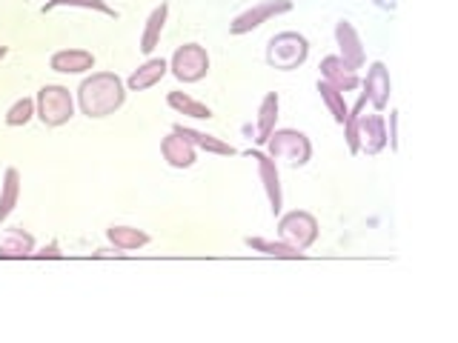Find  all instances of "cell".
<instances>
[{
    "instance_id": "obj_1",
    "label": "cell",
    "mask_w": 458,
    "mask_h": 343,
    "mask_svg": "<svg viewBox=\"0 0 458 343\" xmlns=\"http://www.w3.org/2000/svg\"><path fill=\"white\" fill-rule=\"evenodd\" d=\"M126 100V83L114 71H95L78 86V104L86 118H109Z\"/></svg>"
},
{
    "instance_id": "obj_2",
    "label": "cell",
    "mask_w": 458,
    "mask_h": 343,
    "mask_svg": "<svg viewBox=\"0 0 458 343\" xmlns=\"http://www.w3.org/2000/svg\"><path fill=\"white\" fill-rule=\"evenodd\" d=\"M264 146L272 161H284L293 169L307 166L312 157V143L304 132H298V129H276V132L267 138Z\"/></svg>"
},
{
    "instance_id": "obj_3",
    "label": "cell",
    "mask_w": 458,
    "mask_h": 343,
    "mask_svg": "<svg viewBox=\"0 0 458 343\" xmlns=\"http://www.w3.org/2000/svg\"><path fill=\"white\" fill-rule=\"evenodd\" d=\"M310 57V40L298 32H281L267 43V63L278 71H293Z\"/></svg>"
},
{
    "instance_id": "obj_4",
    "label": "cell",
    "mask_w": 458,
    "mask_h": 343,
    "mask_svg": "<svg viewBox=\"0 0 458 343\" xmlns=\"http://www.w3.org/2000/svg\"><path fill=\"white\" fill-rule=\"evenodd\" d=\"M35 114L43 121V126H64L75 118V100H72L66 86L47 83L35 97Z\"/></svg>"
},
{
    "instance_id": "obj_5",
    "label": "cell",
    "mask_w": 458,
    "mask_h": 343,
    "mask_svg": "<svg viewBox=\"0 0 458 343\" xmlns=\"http://www.w3.org/2000/svg\"><path fill=\"white\" fill-rule=\"evenodd\" d=\"M169 71L181 83H198L209 75V54L200 43H183L169 61Z\"/></svg>"
},
{
    "instance_id": "obj_6",
    "label": "cell",
    "mask_w": 458,
    "mask_h": 343,
    "mask_svg": "<svg viewBox=\"0 0 458 343\" xmlns=\"http://www.w3.org/2000/svg\"><path fill=\"white\" fill-rule=\"evenodd\" d=\"M278 235L281 240H286L290 247L307 252L315 240H318V221L312 218L310 212H286L284 218L278 221Z\"/></svg>"
},
{
    "instance_id": "obj_7",
    "label": "cell",
    "mask_w": 458,
    "mask_h": 343,
    "mask_svg": "<svg viewBox=\"0 0 458 343\" xmlns=\"http://www.w3.org/2000/svg\"><path fill=\"white\" fill-rule=\"evenodd\" d=\"M286 12H293V0H261V4L241 12L238 18L229 23V35H247L252 29L264 26L267 21L278 18V14H286Z\"/></svg>"
},
{
    "instance_id": "obj_8",
    "label": "cell",
    "mask_w": 458,
    "mask_h": 343,
    "mask_svg": "<svg viewBox=\"0 0 458 343\" xmlns=\"http://www.w3.org/2000/svg\"><path fill=\"white\" fill-rule=\"evenodd\" d=\"M250 157L258 163V175H261L264 183V192L269 200V209L272 214H281L284 206V195H281V175H278V163L272 161L267 152H250Z\"/></svg>"
},
{
    "instance_id": "obj_9",
    "label": "cell",
    "mask_w": 458,
    "mask_h": 343,
    "mask_svg": "<svg viewBox=\"0 0 458 343\" xmlns=\"http://www.w3.org/2000/svg\"><path fill=\"white\" fill-rule=\"evenodd\" d=\"M364 95H367V100L378 112L386 109V104H390V95H393V80H390V69H386V63L376 61V63L367 69Z\"/></svg>"
},
{
    "instance_id": "obj_10",
    "label": "cell",
    "mask_w": 458,
    "mask_h": 343,
    "mask_svg": "<svg viewBox=\"0 0 458 343\" xmlns=\"http://www.w3.org/2000/svg\"><path fill=\"white\" fill-rule=\"evenodd\" d=\"M358 149L364 155H378L381 149H386V121L381 114L358 118Z\"/></svg>"
},
{
    "instance_id": "obj_11",
    "label": "cell",
    "mask_w": 458,
    "mask_h": 343,
    "mask_svg": "<svg viewBox=\"0 0 458 343\" xmlns=\"http://www.w3.org/2000/svg\"><path fill=\"white\" fill-rule=\"evenodd\" d=\"M335 43H338V49H341V61L344 63H350L352 69H361L364 66V46H361V38H358L355 32V26L350 21H338L335 23Z\"/></svg>"
},
{
    "instance_id": "obj_12",
    "label": "cell",
    "mask_w": 458,
    "mask_h": 343,
    "mask_svg": "<svg viewBox=\"0 0 458 343\" xmlns=\"http://www.w3.org/2000/svg\"><path fill=\"white\" fill-rule=\"evenodd\" d=\"M321 80L333 83L341 92H352L358 89V83H361L358 80V71L350 63H344L338 54H327L321 61Z\"/></svg>"
},
{
    "instance_id": "obj_13",
    "label": "cell",
    "mask_w": 458,
    "mask_h": 343,
    "mask_svg": "<svg viewBox=\"0 0 458 343\" xmlns=\"http://www.w3.org/2000/svg\"><path fill=\"white\" fill-rule=\"evenodd\" d=\"M161 155H164V161L169 166H175V169H190L195 166L198 161V149L192 146L190 140L175 135V132H169L164 140H161Z\"/></svg>"
},
{
    "instance_id": "obj_14",
    "label": "cell",
    "mask_w": 458,
    "mask_h": 343,
    "mask_svg": "<svg viewBox=\"0 0 458 343\" xmlns=\"http://www.w3.org/2000/svg\"><path fill=\"white\" fill-rule=\"evenodd\" d=\"M35 252V238L26 232V229L14 226V229H6L4 235H0V257L4 261H21V257H32Z\"/></svg>"
},
{
    "instance_id": "obj_15",
    "label": "cell",
    "mask_w": 458,
    "mask_h": 343,
    "mask_svg": "<svg viewBox=\"0 0 458 343\" xmlns=\"http://www.w3.org/2000/svg\"><path fill=\"white\" fill-rule=\"evenodd\" d=\"M49 66L61 75H81V71L95 69V54L86 49H61L52 54Z\"/></svg>"
},
{
    "instance_id": "obj_16",
    "label": "cell",
    "mask_w": 458,
    "mask_h": 343,
    "mask_svg": "<svg viewBox=\"0 0 458 343\" xmlns=\"http://www.w3.org/2000/svg\"><path fill=\"white\" fill-rule=\"evenodd\" d=\"M169 71V61H164V57H149L147 63L138 66L132 75H129L126 86L132 92H143V89H152L155 83H161L164 75Z\"/></svg>"
},
{
    "instance_id": "obj_17",
    "label": "cell",
    "mask_w": 458,
    "mask_h": 343,
    "mask_svg": "<svg viewBox=\"0 0 458 343\" xmlns=\"http://www.w3.org/2000/svg\"><path fill=\"white\" fill-rule=\"evenodd\" d=\"M166 18H169V4H166V0H161V6L152 9V14L147 18V26H143V35H140V52L143 54H152L157 43H161Z\"/></svg>"
},
{
    "instance_id": "obj_18",
    "label": "cell",
    "mask_w": 458,
    "mask_h": 343,
    "mask_svg": "<svg viewBox=\"0 0 458 343\" xmlns=\"http://www.w3.org/2000/svg\"><path fill=\"white\" fill-rule=\"evenodd\" d=\"M172 132L181 135V138H186L195 149H204V152H209V155H235V146H229L226 140L215 138V135L200 132V129H192V126H175Z\"/></svg>"
},
{
    "instance_id": "obj_19",
    "label": "cell",
    "mask_w": 458,
    "mask_h": 343,
    "mask_svg": "<svg viewBox=\"0 0 458 343\" xmlns=\"http://www.w3.org/2000/svg\"><path fill=\"white\" fill-rule=\"evenodd\" d=\"M278 92H267L261 106H258V123H255V132H258V143H267V138L276 132V121H278Z\"/></svg>"
},
{
    "instance_id": "obj_20",
    "label": "cell",
    "mask_w": 458,
    "mask_h": 343,
    "mask_svg": "<svg viewBox=\"0 0 458 343\" xmlns=\"http://www.w3.org/2000/svg\"><path fill=\"white\" fill-rule=\"evenodd\" d=\"M247 247L252 252H261L267 257H278V261H304L307 252L290 247L286 240H267V238H247Z\"/></svg>"
},
{
    "instance_id": "obj_21",
    "label": "cell",
    "mask_w": 458,
    "mask_h": 343,
    "mask_svg": "<svg viewBox=\"0 0 458 343\" xmlns=\"http://www.w3.org/2000/svg\"><path fill=\"white\" fill-rule=\"evenodd\" d=\"M106 238L112 240V247H118L123 252L143 249L149 243V235L143 232V229H135V226H109Z\"/></svg>"
},
{
    "instance_id": "obj_22",
    "label": "cell",
    "mask_w": 458,
    "mask_h": 343,
    "mask_svg": "<svg viewBox=\"0 0 458 343\" xmlns=\"http://www.w3.org/2000/svg\"><path fill=\"white\" fill-rule=\"evenodd\" d=\"M18 197H21V172L14 166H9L6 175H4V186H0V223H4L14 212Z\"/></svg>"
},
{
    "instance_id": "obj_23",
    "label": "cell",
    "mask_w": 458,
    "mask_h": 343,
    "mask_svg": "<svg viewBox=\"0 0 458 343\" xmlns=\"http://www.w3.org/2000/svg\"><path fill=\"white\" fill-rule=\"evenodd\" d=\"M166 104L175 109V112H181V114H190V118H195V121H209V118H215L212 109L207 104H200V100L190 97L186 92H178V89L166 95Z\"/></svg>"
},
{
    "instance_id": "obj_24",
    "label": "cell",
    "mask_w": 458,
    "mask_h": 343,
    "mask_svg": "<svg viewBox=\"0 0 458 343\" xmlns=\"http://www.w3.org/2000/svg\"><path fill=\"white\" fill-rule=\"evenodd\" d=\"M318 92H321V100H324V106L329 109V114H333V121L341 126L344 121H347V100H344V92L335 89L333 83H327V80H318Z\"/></svg>"
},
{
    "instance_id": "obj_25",
    "label": "cell",
    "mask_w": 458,
    "mask_h": 343,
    "mask_svg": "<svg viewBox=\"0 0 458 343\" xmlns=\"http://www.w3.org/2000/svg\"><path fill=\"white\" fill-rule=\"evenodd\" d=\"M61 6H69V9H89V12H100L106 14V18H118V12H114L106 0H47V6H43V14L47 12H55Z\"/></svg>"
},
{
    "instance_id": "obj_26",
    "label": "cell",
    "mask_w": 458,
    "mask_h": 343,
    "mask_svg": "<svg viewBox=\"0 0 458 343\" xmlns=\"http://www.w3.org/2000/svg\"><path fill=\"white\" fill-rule=\"evenodd\" d=\"M32 118H35V100L32 97H21L18 104L6 112V123L9 126H26Z\"/></svg>"
},
{
    "instance_id": "obj_27",
    "label": "cell",
    "mask_w": 458,
    "mask_h": 343,
    "mask_svg": "<svg viewBox=\"0 0 458 343\" xmlns=\"http://www.w3.org/2000/svg\"><path fill=\"white\" fill-rule=\"evenodd\" d=\"M32 257H35V261H61V257H64L61 243L52 240V243H47V247H43L40 252H32Z\"/></svg>"
},
{
    "instance_id": "obj_28",
    "label": "cell",
    "mask_w": 458,
    "mask_h": 343,
    "mask_svg": "<svg viewBox=\"0 0 458 343\" xmlns=\"http://www.w3.org/2000/svg\"><path fill=\"white\" fill-rule=\"evenodd\" d=\"M390 149H398V112H390V132H386Z\"/></svg>"
},
{
    "instance_id": "obj_29",
    "label": "cell",
    "mask_w": 458,
    "mask_h": 343,
    "mask_svg": "<svg viewBox=\"0 0 458 343\" xmlns=\"http://www.w3.org/2000/svg\"><path fill=\"white\" fill-rule=\"evenodd\" d=\"M92 257H95V261H100V257H126V252L118 249V247H112V249H98V252H92Z\"/></svg>"
},
{
    "instance_id": "obj_30",
    "label": "cell",
    "mask_w": 458,
    "mask_h": 343,
    "mask_svg": "<svg viewBox=\"0 0 458 343\" xmlns=\"http://www.w3.org/2000/svg\"><path fill=\"white\" fill-rule=\"evenodd\" d=\"M372 4H376L378 9H386V12H393V9L398 6V0H372Z\"/></svg>"
},
{
    "instance_id": "obj_31",
    "label": "cell",
    "mask_w": 458,
    "mask_h": 343,
    "mask_svg": "<svg viewBox=\"0 0 458 343\" xmlns=\"http://www.w3.org/2000/svg\"><path fill=\"white\" fill-rule=\"evenodd\" d=\"M6 54H9V46H0V61H4Z\"/></svg>"
}]
</instances>
